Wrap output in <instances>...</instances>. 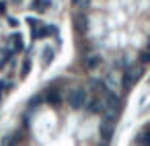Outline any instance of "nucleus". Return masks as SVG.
Returning a JSON list of instances; mask_svg holds the SVG:
<instances>
[{"label": "nucleus", "mask_w": 150, "mask_h": 146, "mask_svg": "<svg viewBox=\"0 0 150 146\" xmlns=\"http://www.w3.org/2000/svg\"><path fill=\"white\" fill-rule=\"evenodd\" d=\"M88 84H91V89H93V91H97V93H99V91H105V82H103V80H99V78H91V80H88Z\"/></svg>", "instance_id": "f8f14e48"}, {"label": "nucleus", "mask_w": 150, "mask_h": 146, "mask_svg": "<svg viewBox=\"0 0 150 146\" xmlns=\"http://www.w3.org/2000/svg\"><path fill=\"white\" fill-rule=\"evenodd\" d=\"M6 21H8V25H11V27H19V19H15V17H8Z\"/></svg>", "instance_id": "aec40b11"}, {"label": "nucleus", "mask_w": 150, "mask_h": 146, "mask_svg": "<svg viewBox=\"0 0 150 146\" xmlns=\"http://www.w3.org/2000/svg\"><path fill=\"white\" fill-rule=\"evenodd\" d=\"M148 86H150V78H148Z\"/></svg>", "instance_id": "5701e85b"}, {"label": "nucleus", "mask_w": 150, "mask_h": 146, "mask_svg": "<svg viewBox=\"0 0 150 146\" xmlns=\"http://www.w3.org/2000/svg\"><path fill=\"white\" fill-rule=\"evenodd\" d=\"M76 29H78L80 33L88 29V19H86V15H76Z\"/></svg>", "instance_id": "1a4fd4ad"}, {"label": "nucleus", "mask_w": 150, "mask_h": 146, "mask_svg": "<svg viewBox=\"0 0 150 146\" xmlns=\"http://www.w3.org/2000/svg\"><path fill=\"white\" fill-rule=\"evenodd\" d=\"M25 21H27L29 27H37V25H39V19H35V17H27Z\"/></svg>", "instance_id": "a211bd4d"}, {"label": "nucleus", "mask_w": 150, "mask_h": 146, "mask_svg": "<svg viewBox=\"0 0 150 146\" xmlns=\"http://www.w3.org/2000/svg\"><path fill=\"white\" fill-rule=\"evenodd\" d=\"M148 45H150V39H148Z\"/></svg>", "instance_id": "b1692460"}, {"label": "nucleus", "mask_w": 150, "mask_h": 146, "mask_svg": "<svg viewBox=\"0 0 150 146\" xmlns=\"http://www.w3.org/2000/svg\"><path fill=\"white\" fill-rule=\"evenodd\" d=\"M11 58H13V52H11V50H4V52H2V56H0V72L4 70V66L8 64V60H11Z\"/></svg>", "instance_id": "9b49d317"}, {"label": "nucleus", "mask_w": 150, "mask_h": 146, "mask_svg": "<svg viewBox=\"0 0 150 146\" xmlns=\"http://www.w3.org/2000/svg\"><path fill=\"white\" fill-rule=\"evenodd\" d=\"M88 101V91L86 86H72L68 91V105L72 109H82Z\"/></svg>", "instance_id": "f257e3e1"}, {"label": "nucleus", "mask_w": 150, "mask_h": 146, "mask_svg": "<svg viewBox=\"0 0 150 146\" xmlns=\"http://www.w3.org/2000/svg\"><path fill=\"white\" fill-rule=\"evenodd\" d=\"M29 72H31V60H29V58H27V60H25V62H23V68H21V76H23V78H25V76H27V74H29Z\"/></svg>", "instance_id": "f3484780"}, {"label": "nucleus", "mask_w": 150, "mask_h": 146, "mask_svg": "<svg viewBox=\"0 0 150 146\" xmlns=\"http://www.w3.org/2000/svg\"><path fill=\"white\" fill-rule=\"evenodd\" d=\"M45 103L47 105H52V107H62V95H60V91L56 89V86H50L47 89V93H45Z\"/></svg>", "instance_id": "20e7f679"}, {"label": "nucleus", "mask_w": 150, "mask_h": 146, "mask_svg": "<svg viewBox=\"0 0 150 146\" xmlns=\"http://www.w3.org/2000/svg\"><path fill=\"white\" fill-rule=\"evenodd\" d=\"M119 109H121V99H119L115 93L107 91V97H105V111H107L109 115H115Z\"/></svg>", "instance_id": "7ed1b4c3"}, {"label": "nucleus", "mask_w": 150, "mask_h": 146, "mask_svg": "<svg viewBox=\"0 0 150 146\" xmlns=\"http://www.w3.org/2000/svg\"><path fill=\"white\" fill-rule=\"evenodd\" d=\"M140 64H150V45L148 47H144L142 52H140Z\"/></svg>", "instance_id": "4468645a"}, {"label": "nucleus", "mask_w": 150, "mask_h": 146, "mask_svg": "<svg viewBox=\"0 0 150 146\" xmlns=\"http://www.w3.org/2000/svg\"><path fill=\"white\" fill-rule=\"evenodd\" d=\"M136 144H150V128H148L146 132L138 134V138H136Z\"/></svg>", "instance_id": "ddd939ff"}, {"label": "nucleus", "mask_w": 150, "mask_h": 146, "mask_svg": "<svg viewBox=\"0 0 150 146\" xmlns=\"http://www.w3.org/2000/svg\"><path fill=\"white\" fill-rule=\"evenodd\" d=\"M129 72H132V76H134L136 80L142 76V68H138V66H136V68H129Z\"/></svg>", "instance_id": "6ab92c4d"}, {"label": "nucleus", "mask_w": 150, "mask_h": 146, "mask_svg": "<svg viewBox=\"0 0 150 146\" xmlns=\"http://www.w3.org/2000/svg\"><path fill=\"white\" fill-rule=\"evenodd\" d=\"M101 64H103L101 54H88V56L84 58V68H86V70H97Z\"/></svg>", "instance_id": "39448f33"}, {"label": "nucleus", "mask_w": 150, "mask_h": 146, "mask_svg": "<svg viewBox=\"0 0 150 146\" xmlns=\"http://www.w3.org/2000/svg\"><path fill=\"white\" fill-rule=\"evenodd\" d=\"M11 43H13V50L15 52H23L25 50V43H23V35L21 33H13L11 35Z\"/></svg>", "instance_id": "0eeeda50"}, {"label": "nucleus", "mask_w": 150, "mask_h": 146, "mask_svg": "<svg viewBox=\"0 0 150 146\" xmlns=\"http://www.w3.org/2000/svg\"><path fill=\"white\" fill-rule=\"evenodd\" d=\"M86 2H88V0H72L74 6H86Z\"/></svg>", "instance_id": "412c9836"}, {"label": "nucleus", "mask_w": 150, "mask_h": 146, "mask_svg": "<svg viewBox=\"0 0 150 146\" xmlns=\"http://www.w3.org/2000/svg\"><path fill=\"white\" fill-rule=\"evenodd\" d=\"M84 107L88 109V113H101V111H105V101H101V99H93V101H86Z\"/></svg>", "instance_id": "423d86ee"}, {"label": "nucleus", "mask_w": 150, "mask_h": 146, "mask_svg": "<svg viewBox=\"0 0 150 146\" xmlns=\"http://www.w3.org/2000/svg\"><path fill=\"white\" fill-rule=\"evenodd\" d=\"M113 134H115V115L107 113V117H103L101 123H99V136H101L103 144H109Z\"/></svg>", "instance_id": "f03ea898"}, {"label": "nucleus", "mask_w": 150, "mask_h": 146, "mask_svg": "<svg viewBox=\"0 0 150 146\" xmlns=\"http://www.w3.org/2000/svg\"><path fill=\"white\" fill-rule=\"evenodd\" d=\"M6 9H8V6H6V2H4V0H0V15H4V13H6Z\"/></svg>", "instance_id": "4be33fe9"}, {"label": "nucleus", "mask_w": 150, "mask_h": 146, "mask_svg": "<svg viewBox=\"0 0 150 146\" xmlns=\"http://www.w3.org/2000/svg\"><path fill=\"white\" fill-rule=\"evenodd\" d=\"M50 4H52V0H35V2H33V9H35L37 13H45V11L50 9Z\"/></svg>", "instance_id": "9d476101"}, {"label": "nucleus", "mask_w": 150, "mask_h": 146, "mask_svg": "<svg viewBox=\"0 0 150 146\" xmlns=\"http://www.w3.org/2000/svg\"><path fill=\"white\" fill-rule=\"evenodd\" d=\"M43 101H45V95H35V97L29 99V105H31V107H39Z\"/></svg>", "instance_id": "dca6fc26"}, {"label": "nucleus", "mask_w": 150, "mask_h": 146, "mask_svg": "<svg viewBox=\"0 0 150 146\" xmlns=\"http://www.w3.org/2000/svg\"><path fill=\"white\" fill-rule=\"evenodd\" d=\"M134 82H136V78L132 76V72H129V68L123 72V80H121V84H123V89L125 91H129L132 86H134Z\"/></svg>", "instance_id": "6e6552de"}, {"label": "nucleus", "mask_w": 150, "mask_h": 146, "mask_svg": "<svg viewBox=\"0 0 150 146\" xmlns=\"http://www.w3.org/2000/svg\"><path fill=\"white\" fill-rule=\"evenodd\" d=\"M52 60H54V47H45L43 50V64L47 66Z\"/></svg>", "instance_id": "2eb2a0df"}]
</instances>
